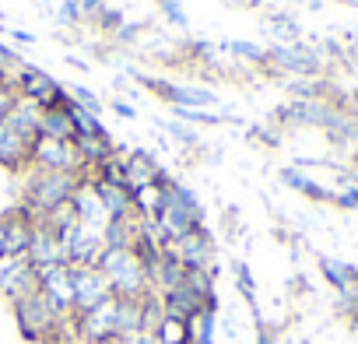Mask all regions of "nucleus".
<instances>
[{
    "mask_svg": "<svg viewBox=\"0 0 358 344\" xmlns=\"http://www.w3.org/2000/svg\"><path fill=\"white\" fill-rule=\"evenodd\" d=\"M215 334H218V313H201L190 320V344H215Z\"/></svg>",
    "mask_w": 358,
    "mask_h": 344,
    "instance_id": "7c9ffc66",
    "label": "nucleus"
},
{
    "mask_svg": "<svg viewBox=\"0 0 358 344\" xmlns=\"http://www.w3.org/2000/svg\"><path fill=\"white\" fill-rule=\"evenodd\" d=\"M337 316H344L351 327H358V288H348L344 295H337Z\"/></svg>",
    "mask_w": 358,
    "mask_h": 344,
    "instance_id": "58836bf2",
    "label": "nucleus"
},
{
    "mask_svg": "<svg viewBox=\"0 0 358 344\" xmlns=\"http://www.w3.org/2000/svg\"><path fill=\"white\" fill-rule=\"evenodd\" d=\"M0 81H4V71H0Z\"/></svg>",
    "mask_w": 358,
    "mask_h": 344,
    "instance_id": "3c124183",
    "label": "nucleus"
},
{
    "mask_svg": "<svg viewBox=\"0 0 358 344\" xmlns=\"http://www.w3.org/2000/svg\"><path fill=\"white\" fill-rule=\"evenodd\" d=\"M71 204H74V211H78V218L85 222V225H95V229H106V222H109V215H106V208H102V201H99V194L92 190V183L85 180L78 190H74V197H71Z\"/></svg>",
    "mask_w": 358,
    "mask_h": 344,
    "instance_id": "b1692460",
    "label": "nucleus"
},
{
    "mask_svg": "<svg viewBox=\"0 0 358 344\" xmlns=\"http://www.w3.org/2000/svg\"><path fill=\"white\" fill-rule=\"evenodd\" d=\"M106 299H113L106 274L99 267H74V313H88Z\"/></svg>",
    "mask_w": 358,
    "mask_h": 344,
    "instance_id": "2eb2a0df",
    "label": "nucleus"
},
{
    "mask_svg": "<svg viewBox=\"0 0 358 344\" xmlns=\"http://www.w3.org/2000/svg\"><path fill=\"white\" fill-rule=\"evenodd\" d=\"M0 218H4V253H8V260H25L29 243H32V232H36V218L22 204L11 208V211H4Z\"/></svg>",
    "mask_w": 358,
    "mask_h": 344,
    "instance_id": "4468645a",
    "label": "nucleus"
},
{
    "mask_svg": "<svg viewBox=\"0 0 358 344\" xmlns=\"http://www.w3.org/2000/svg\"><path fill=\"white\" fill-rule=\"evenodd\" d=\"M151 337L158 344H190V323L187 320H176V316H162L158 327L151 330Z\"/></svg>",
    "mask_w": 358,
    "mask_h": 344,
    "instance_id": "cd10ccee",
    "label": "nucleus"
},
{
    "mask_svg": "<svg viewBox=\"0 0 358 344\" xmlns=\"http://www.w3.org/2000/svg\"><path fill=\"white\" fill-rule=\"evenodd\" d=\"M39 116H43V109L39 106H32L29 99H18L11 109H8V116H4V123L15 130V134H22L25 141H36V130H39Z\"/></svg>",
    "mask_w": 358,
    "mask_h": 344,
    "instance_id": "393cba45",
    "label": "nucleus"
},
{
    "mask_svg": "<svg viewBox=\"0 0 358 344\" xmlns=\"http://www.w3.org/2000/svg\"><path fill=\"white\" fill-rule=\"evenodd\" d=\"M162 190H165V201H162V211L155 218V229L162 232V239L172 246L176 239H183L197 229H204V204L201 197L176 176H162Z\"/></svg>",
    "mask_w": 358,
    "mask_h": 344,
    "instance_id": "f257e3e1",
    "label": "nucleus"
},
{
    "mask_svg": "<svg viewBox=\"0 0 358 344\" xmlns=\"http://www.w3.org/2000/svg\"><path fill=\"white\" fill-rule=\"evenodd\" d=\"M43 4H46V0H43Z\"/></svg>",
    "mask_w": 358,
    "mask_h": 344,
    "instance_id": "864d4df0",
    "label": "nucleus"
},
{
    "mask_svg": "<svg viewBox=\"0 0 358 344\" xmlns=\"http://www.w3.org/2000/svg\"><path fill=\"white\" fill-rule=\"evenodd\" d=\"M144 29L148 25H137V22H127L116 36H113V46H141V39H144Z\"/></svg>",
    "mask_w": 358,
    "mask_h": 344,
    "instance_id": "a19ab883",
    "label": "nucleus"
},
{
    "mask_svg": "<svg viewBox=\"0 0 358 344\" xmlns=\"http://www.w3.org/2000/svg\"><path fill=\"white\" fill-rule=\"evenodd\" d=\"M95 267L106 274L109 292H113L116 299H148V295H151L148 271H144L141 257H137L130 246H106Z\"/></svg>",
    "mask_w": 358,
    "mask_h": 344,
    "instance_id": "7ed1b4c3",
    "label": "nucleus"
},
{
    "mask_svg": "<svg viewBox=\"0 0 358 344\" xmlns=\"http://www.w3.org/2000/svg\"><path fill=\"white\" fill-rule=\"evenodd\" d=\"M130 197H134V218H141V222H155L158 211H162L165 190H162V183H155V187H144V190H137V194H130Z\"/></svg>",
    "mask_w": 358,
    "mask_h": 344,
    "instance_id": "bb28decb",
    "label": "nucleus"
},
{
    "mask_svg": "<svg viewBox=\"0 0 358 344\" xmlns=\"http://www.w3.org/2000/svg\"><path fill=\"white\" fill-rule=\"evenodd\" d=\"M71 320H74V316H71ZM71 320H67V323H64V327H60V330H57V334H53L46 344H85V341L74 334V323H71Z\"/></svg>",
    "mask_w": 358,
    "mask_h": 344,
    "instance_id": "79ce46f5",
    "label": "nucleus"
},
{
    "mask_svg": "<svg viewBox=\"0 0 358 344\" xmlns=\"http://www.w3.org/2000/svg\"><path fill=\"white\" fill-rule=\"evenodd\" d=\"M18 102V92H15V85L11 81H0V120L8 116V109Z\"/></svg>",
    "mask_w": 358,
    "mask_h": 344,
    "instance_id": "37998d69",
    "label": "nucleus"
},
{
    "mask_svg": "<svg viewBox=\"0 0 358 344\" xmlns=\"http://www.w3.org/2000/svg\"><path fill=\"white\" fill-rule=\"evenodd\" d=\"M158 11L169 18V25L190 29V18H187V11H183V4H179V0H158Z\"/></svg>",
    "mask_w": 358,
    "mask_h": 344,
    "instance_id": "ea45409f",
    "label": "nucleus"
},
{
    "mask_svg": "<svg viewBox=\"0 0 358 344\" xmlns=\"http://www.w3.org/2000/svg\"><path fill=\"white\" fill-rule=\"evenodd\" d=\"M67 88H71V99H74V106H81V109H88V113L102 116V99H99L92 88H85V85H67Z\"/></svg>",
    "mask_w": 358,
    "mask_h": 344,
    "instance_id": "4c0bfd02",
    "label": "nucleus"
},
{
    "mask_svg": "<svg viewBox=\"0 0 358 344\" xmlns=\"http://www.w3.org/2000/svg\"><path fill=\"white\" fill-rule=\"evenodd\" d=\"M313 8H320V4H327V0H309ZM334 4H355V0H334Z\"/></svg>",
    "mask_w": 358,
    "mask_h": 344,
    "instance_id": "8fccbe9b",
    "label": "nucleus"
},
{
    "mask_svg": "<svg viewBox=\"0 0 358 344\" xmlns=\"http://www.w3.org/2000/svg\"><path fill=\"white\" fill-rule=\"evenodd\" d=\"M123 344H158L151 334H137V337H130V341H123Z\"/></svg>",
    "mask_w": 358,
    "mask_h": 344,
    "instance_id": "de8ad7c7",
    "label": "nucleus"
},
{
    "mask_svg": "<svg viewBox=\"0 0 358 344\" xmlns=\"http://www.w3.org/2000/svg\"><path fill=\"white\" fill-rule=\"evenodd\" d=\"M109 106H113L116 116H123V120H137V109H134L130 102H123V99H109Z\"/></svg>",
    "mask_w": 358,
    "mask_h": 344,
    "instance_id": "c03bdc74",
    "label": "nucleus"
},
{
    "mask_svg": "<svg viewBox=\"0 0 358 344\" xmlns=\"http://www.w3.org/2000/svg\"><path fill=\"white\" fill-rule=\"evenodd\" d=\"M29 169H39V172H74V176H85V165H81V158L74 151V141H50V137H36L32 141Z\"/></svg>",
    "mask_w": 358,
    "mask_h": 344,
    "instance_id": "6e6552de",
    "label": "nucleus"
},
{
    "mask_svg": "<svg viewBox=\"0 0 358 344\" xmlns=\"http://www.w3.org/2000/svg\"><path fill=\"white\" fill-rule=\"evenodd\" d=\"M74 151H78L85 172H92V169L106 165L116 155V141L109 134H102V137H74Z\"/></svg>",
    "mask_w": 358,
    "mask_h": 344,
    "instance_id": "5701e85b",
    "label": "nucleus"
},
{
    "mask_svg": "<svg viewBox=\"0 0 358 344\" xmlns=\"http://www.w3.org/2000/svg\"><path fill=\"white\" fill-rule=\"evenodd\" d=\"M267 32L274 36V46H288V43H299V36H302V29H299V22L292 18V15H281V11H274V15H267Z\"/></svg>",
    "mask_w": 358,
    "mask_h": 344,
    "instance_id": "c85d7f7f",
    "label": "nucleus"
},
{
    "mask_svg": "<svg viewBox=\"0 0 358 344\" xmlns=\"http://www.w3.org/2000/svg\"><path fill=\"white\" fill-rule=\"evenodd\" d=\"M29 155H32V141H25L22 134H15L4 120H0V169L22 176L29 169Z\"/></svg>",
    "mask_w": 358,
    "mask_h": 344,
    "instance_id": "a211bd4d",
    "label": "nucleus"
},
{
    "mask_svg": "<svg viewBox=\"0 0 358 344\" xmlns=\"http://www.w3.org/2000/svg\"><path fill=\"white\" fill-rule=\"evenodd\" d=\"M253 344H278V334L264 323V327H257V337H253Z\"/></svg>",
    "mask_w": 358,
    "mask_h": 344,
    "instance_id": "a18cd8bd",
    "label": "nucleus"
},
{
    "mask_svg": "<svg viewBox=\"0 0 358 344\" xmlns=\"http://www.w3.org/2000/svg\"><path fill=\"white\" fill-rule=\"evenodd\" d=\"M316 267H320V274H323V281L337 292V295H344L348 288H358V267L355 264H348V260H341V257H316Z\"/></svg>",
    "mask_w": 358,
    "mask_h": 344,
    "instance_id": "aec40b11",
    "label": "nucleus"
},
{
    "mask_svg": "<svg viewBox=\"0 0 358 344\" xmlns=\"http://www.w3.org/2000/svg\"><path fill=\"white\" fill-rule=\"evenodd\" d=\"M271 67L281 74H295V78H316L323 71V57H320V50H313L306 43H288V46L267 50V71Z\"/></svg>",
    "mask_w": 358,
    "mask_h": 344,
    "instance_id": "1a4fd4ad",
    "label": "nucleus"
},
{
    "mask_svg": "<svg viewBox=\"0 0 358 344\" xmlns=\"http://www.w3.org/2000/svg\"><path fill=\"white\" fill-rule=\"evenodd\" d=\"M11 39H18V43H36V36H32V32H22V29H11Z\"/></svg>",
    "mask_w": 358,
    "mask_h": 344,
    "instance_id": "49530a36",
    "label": "nucleus"
},
{
    "mask_svg": "<svg viewBox=\"0 0 358 344\" xmlns=\"http://www.w3.org/2000/svg\"><path fill=\"white\" fill-rule=\"evenodd\" d=\"M281 183H285L288 190H295V194L316 201V204H334V190L323 187V183H316L313 176H306V172L295 169V165H285V169H281Z\"/></svg>",
    "mask_w": 358,
    "mask_h": 344,
    "instance_id": "412c9836",
    "label": "nucleus"
},
{
    "mask_svg": "<svg viewBox=\"0 0 358 344\" xmlns=\"http://www.w3.org/2000/svg\"><path fill=\"white\" fill-rule=\"evenodd\" d=\"M36 137H50V141H74V116H71V109H43Z\"/></svg>",
    "mask_w": 358,
    "mask_h": 344,
    "instance_id": "a878e982",
    "label": "nucleus"
},
{
    "mask_svg": "<svg viewBox=\"0 0 358 344\" xmlns=\"http://www.w3.org/2000/svg\"><path fill=\"white\" fill-rule=\"evenodd\" d=\"M39 295L64 320H71L74 316V267L71 264H57V267L39 271Z\"/></svg>",
    "mask_w": 358,
    "mask_h": 344,
    "instance_id": "9d476101",
    "label": "nucleus"
},
{
    "mask_svg": "<svg viewBox=\"0 0 358 344\" xmlns=\"http://www.w3.org/2000/svg\"><path fill=\"white\" fill-rule=\"evenodd\" d=\"M4 81L15 85L18 99H29V102L39 106V109H71V106H74L71 88L60 85L50 71H43V67H36V64H22L18 74H11V78H4Z\"/></svg>",
    "mask_w": 358,
    "mask_h": 344,
    "instance_id": "20e7f679",
    "label": "nucleus"
},
{
    "mask_svg": "<svg viewBox=\"0 0 358 344\" xmlns=\"http://www.w3.org/2000/svg\"><path fill=\"white\" fill-rule=\"evenodd\" d=\"M116 316H120V299H106L99 302L95 309L88 313H74V334L85 341V344H113L120 341V330H116Z\"/></svg>",
    "mask_w": 358,
    "mask_h": 344,
    "instance_id": "0eeeda50",
    "label": "nucleus"
},
{
    "mask_svg": "<svg viewBox=\"0 0 358 344\" xmlns=\"http://www.w3.org/2000/svg\"><path fill=\"white\" fill-rule=\"evenodd\" d=\"M102 250H106V236H102V229L85 225V222L64 239V257H67L71 267H95L99 257H102Z\"/></svg>",
    "mask_w": 358,
    "mask_h": 344,
    "instance_id": "f8f14e48",
    "label": "nucleus"
},
{
    "mask_svg": "<svg viewBox=\"0 0 358 344\" xmlns=\"http://www.w3.org/2000/svg\"><path fill=\"white\" fill-rule=\"evenodd\" d=\"M172 116L179 123H187V127H218L225 116L211 113V109H172Z\"/></svg>",
    "mask_w": 358,
    "mask_h": 344,
    "instance_id": "72a5a7b5",
    "label": "nucleus"
},
{
    "mask_svg": "<svg viewBox=\"0 0 358 344\" xmlns=\"http://www.w3.org/2000/svg\"><path fill=\"white\" fill-rule=\"evenodd\" d=\"M162 127H165V134H169L176 144H183L187 151H197V148H201V134H197L194 127L179 123V120H169V123H162Z\"/></svg>",
    "mask_w": 358,
    "mask_h": 344,
    "instance_id": "473e14b6",
    "label": "nucleus"
},
{
    "mask_svg": "<svg viewBox=\"0 0 358 344\" xmlns=\"http://www.w3.org/2000/svg\"><path fill=\"white\" fill-rule=\"evenodd\" d=\"M92 25H95V29H99V32H102L106 39H113V36H116V32H120V29L127 25V18H123V11H120V8L106 4V8H102V15H99V18H95Z\"/></svg>",
    "mask_w": 358,
    "mask_h": 344,
    "instance_id": "f704fd0d",
    "label": "nucleus"
},
{
    "mask_svg": "<svg viewBox=\"0 0 358 344\" xmlns=\"http://www.w3.org/2000/svg\"><path fill=\"white\" fill-rule=\"evenodd\" d=\"M148 285H151V295H165V292H172V288H179L183 285V278H187V267H183V260H179L172 250H162L148 267Z\"/></svg>",
    "mask_w": 358,
    "mask_h": 344,
    "instance_id": "dca6fc26",
    "label": "nucleus"
},
{
    "mask_svg": "<svg viewBox=\"0 0 358 344\" xmlns=\"http://www.w3.org/2000/svg\"><path fill=\"white\" fill-rule=\"evenodd\" d=\"M88 183H92V190L99 194V201H102L109 222H116V218H134V197H130V190H127L123 183H109V180H88Z\"/></svg>",
    "mask_w": 358,
    "mask_h": 344,
    "instance_id": "6ab92c4d",
    "label": "nucleus"
},
{
    "mask_svg": "<svg viewBox=\"0 0 358 344\" xmlns=\"http://www.w3.org/2000/svg\"><path fill=\"white\" fill-rule=\"evenodd\" d=\"M169 250L183 260L187 271H218V267H215L218 246H215V236L208 232V225L197 229V232H190V236H183V239H176Z\"/></svg>",
    "mask_w": 358,
    "mask_h": 344,
    "instance_id": "9b49d317",
    "label": "nucleus"
},
{
    "mask_svg": "<svg viewBox=\"0 0 358 344\" xmlns=\"http://www.w3.org/2000/svg\"><path fill=\"white\" fill-rule=\"evenodd\" d=\"M71 116H74V137H102V134H109L102 127V120L95 113L81 109V106H71Z\"/></svg>",
    "mask_w": 358,
    "mask_h": 344,
    "instance_id": "2f4dec72",
    "label": "nucleus"
},
{
    "mask_svg": "<svg viewBox=\"0 0 358 344\" xmlns=\"http://www.w3.org/2000/svg\"><path fill=\"white\" fill-rule=\"evenodd\" d=\"M162 176H165V169H162V162H158L151 151H144V148L123 151V187H127L130 194L162 183Z\"/></svg>",
    "mask_w": 358,
    "mask_h": 344,
    "instance_id": "ddd939ff",
    "label": "nucleus"
},
{
    "mask_svg": "<svg viewBox=\"0 0 358 344\" xmlns=\"http://www.w3.org/2000/svg\"><path fill=\"white\" fill-rule=\"evenodd\" d=\"M158 302H162V313L165 316H176V320H194V316H201L204 313V302L190 292V288H172V292H165V295H158Z\"/></svg>",
    "mask_w": 358,
    "mask_h": 344,
    "instance_id": "4be33fe9",
    "label": "nucleus"
},
{
    "mask_svg": "<svg viewBox=\"0 0 358 344\" xmlns=\"http://www.w3.org/2000/svg\"><path fill=\"white\" fill-rule=\"evenodd\" d=\"M11 313H15V323H18V334L29 341V344H46L67 320L36 292L29 299H18L11 302Z\"/></svg>",
    "mask_w": 358,
    "mask_h": 344,
    "instance_id": "39448f33",
    "label": "nucleus"
},
{
    "mask_svg": "<svg viewBox=\"0 0 358 344\" xmlns=\"http://www.w3.org/2000/svg\"><path fill=\"white\" fill-rule=\"evenodd\" d=\"M25 187H22V208L43 222L50 211H57L60 204H67L74 197V190L85 183V176L74 172H39V169H25Z\"/></svg>",
    "mask_w": 358,
    "mask_h": 344,
    "instance_id": "f03ea898",
    "label": "nucleus"
},
{
    "mask_svg": "<svg viewBox=\"0 0 358 344\" xmlns=\"http://www.w3.org/2000/svg\"><path fill=\"white\" fill-rule=\"evenodd\" d=\"M144 88H151L162 102H169L172 109H211L218 102V95L204 85H190V81H165V78H141L134 74Z\"/></svg>",
    "mask_w": 358,
    "mask_h": 344,
    "instance_id": "423d86ee",
    "label": "nucleus"
},
{
    "mask_svg": "<svg viewBox=\"0 0 358 344\" xmlns=\"http://www.w3.org/2000/svg\"><path fill=\"white\" fill-rule=\"evenodd\" d=\"M113 344H123V341H113Z\"/></svg>",
    "mask_w": 358,
    "mask_h": 344,
    "instance_id": "603ef678",
    "label": "nucleus"
},
{
    "mask_svg": "<svg viewBox=\"0 0 358 344\" xmlns=\"http://www.w3.org/2000/svg\"><path fill=\"white\" fill-rule=\"evenodd\" d=\"M8 253H4V218H0V260H4Z\"/></svg>",
    "mask_w": 358,
    "mask_h": 344,
    "instance_id": "09e8293b",
    "label": "nucleus"
},
{
    "mask_svg": "<svg viewBox=\"0 0 358 344\" xmlns=\"http://www.w3.org/2000/svg\"><path fill=\"white\" fill-rule=\"evenodd\" d=\"M232 271H236V285H239L243 299L250 302V309H257V281H253L250 264H246V260H236V264H232Z\"/></svg>",
    "mask_w": 358,
    "mask_h": 344,
    "instance_id": "c9c22d12",
    "label": "nucleus"
},
{
    "mask_svg": "<svg viewBox=\"0 0 358 344\" xmlns=\"http://www.w3.org/2000/svg\"><path fill=\"white\" fill-rule=\"evenodd\" d=\"M53 18H57V25H60V29H78V25H85V15H81V0H60Z\"/></svg>",
    "mask_w": 358,
    "mask_h": 344,
    "instance_id": "e433bc0d",
    "label": "nucleus"
},
{
    "mask_svg": "<svg viewBox=\"0 0 358 344\" xmlns=\"http://www.w3.org/2000/svg\"><path fill=\"white\" fill-rule=\"evenodd\" d=\"M25 264H32L36 271H46V267L67 264V257H64V243H60L57 232H50L43 222H36V232H32V243H29Z\"/></svg>",
    "mask_w": 358,
    "mask_h": 344,
    "instance_id": "f3484780",
    "label": "nucleus"
},
{
    "mask_svg": "<svg viewBox=\"0 0 358 344\" xmlns=\"http://www.w3.org/2000/svg\"><path fill=\"white\" fill-rule=\"evenodd\" d=\"M222 53H232V57L250 60V64H257V67L267 71V50L257 46V43H250V39H229V43H222Z\"/></svg>",
    "mask_w": 358,
    "mask_h": 344,
    "instance_id": "c756f323",
    "label": "nucleus"
}]
</instances>
